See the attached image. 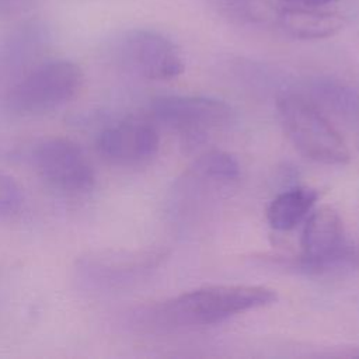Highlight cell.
I'll return each instance as SVG.
<instances>
[{"label": "cell", "mask_w": 359, "mask_h": 359, "mask_svg": "<svg viewBox=\"0 0 359 359\" xmlns=\"http://www.w3.org/2000/svg\"><path fill=\"white\" fill-rule=\"evenodd\" d=\"M154 121L192 139L226 123L231 108L222 100L199 95H163L150 104Z\"/></svg>", "instance_id": "obj_8"}, {"label": "cell", "mask_w": 359, "mask_h": 359, "mask_svg": "<svg viewBox=\"0 0 359 359\" xmlns=\"http://www.w3.org/2000/svg\"><path fill=\"white\" fill-rule=\"evenodd\" d=\"M118 60L129 72L147 80H171L184 72L177 45L153 29H130L116 43Z\"/></svg>", "instance_id": "obj_5"}, {"label": "cell", "mask_w": 359, "mask_h": 359, "mask_svg": "<svg viewBox=\"0 0 359 359\" xmlns=\"http://www.w3.org/2000/svg\"><path fill=\"white\" fill-rule=\"evenodd\" d=\"M27 161L48 187L60 194L80 196L95 187V171L84 150L67 137L49 136L31 142Z\"/></svg>", "instance_id": "obj_4"}, {"label": "cell", "mask_w": 359, "mask_h": 359, "mask_svg": "<svg viewBox=\"0 0 359 359\" xmlns=\"http://www.w3.org/2000/svg\"><path fill=\"white\" fill-rule=\"evenodd\" d=\"M318 191L309 187H294L276 195L266 208V222L278 231H289L299 226L318 201Z\"/></svg>", "instance_id": "obj_11"}, {"label": "cell", "mask_w": 359, "mask_h": 359, "mask_svg": "<svg viewBox=\"0 0 359 359\" xmlns=\"http://www.w3.org/2000/svg\"><path fill=\"white\" fill-rule=\"evenodd\" d=\"M302 261L310 269H330L355 257L344 222L331 206H320L306 217L302 238Z\"/></svg>", "instance_id": "obj_6"}, {"label": "cell", "mask_w": 359, "mask_h": 359, "mask_svg": "<svg viewBox=\"0 0 359 359\" xmlns=\"http://www.w3.org/2000/svg\"><path fill=\"white\" fill-rule=\"evenodd\" d=\"M196 170L215 180H236L240 175V165L237 160L220 150H212L196 160Z\"/></svg>", "instance_id": "obj_12"}, {"label": "cell", "mask_w": 359, "mask_h": 359, "mask_svg": "<svg viewBox=\"0 0 359 359\" xmlns=\"http://www.w3.org/2000/svg\"><path fill=\"white\" fill-rule=\"evenodd\" d=\"M144 257L116 250H91L76 258L73 279L88 293H105L130 283L144 268Z\"/></svg>", "instance_id": "obj_9"}, {"label": "cell", "mask_w": 359, "mask_h": 359, "mask_svg": "<svg viewBox=\"0 0 359 359\" xmlns=\"http://www.w3.org/2000/svg\"><path fill=\"white\" fill-rule=\"evenodd\" d=\"M278 24L290 35L302 39H323L335 35L344 27L338 13L320 7H292L279 11Z\"/></svg>", "instance_id": "obj_10"}, {"label": "cell", "mask_w": 359, "mask_h": 359, "mask_svg": "<svg viewBox=\"0 0 359 359\" xmlns=\"http://www.w3.org/2000/svg\"><path fill=\"white\" fill-rule=\"evenodd\" d=\"M292 7H323L325 4L334 3L335 0H280Z\"/></svg>", "instance_id": "obj_16"}, {"label": "cell", "mask_w": 359, "mask_h": 359, "mask_svg": "<svg viewBox=\"0 0 359 359\" xmlns=\"http://www.w3.org/2000/svg\"><path fill=\"white\" fill-rule=\"evenodd\" d=\"M273 289L259 285H209L135 316L136 323L167 325H213L237 314L276 302Z\"/></svg>", "instance_id": "obj_1"}, {"label": "cell", "mask_w": 359, "mask_h": 359, "mask_svg": "<svg viewBox=\"0 0 359 359\" xmlns=\"http://www.w3.org/2000/svg\"><path fill=\"white\" fill-rule=\"evenodd\" d=\"M223 7L229 15L251 22H265L271 18L278 21L279 15L268 0H223Z\"/></svg>", "instance_id": "obj_13"}, {"label": "cell", "mask_w": 359, "mask_h": 359, "mask_svg": "<svg viewBox=\"0 0 359 359\" xmlns=\"http://www.w3.org/2000/svg\"><path fill=\"white\" fill-rule=\"evenodd\" d=\"M276 109L283 132L304 157L327 165L351 160L346 142L313 102L286 94L278 98Z\"/></svg>", "instance_id": "obj_3"}, {"label": "cell", "mask_w": 359, "mask_h": 359, "mask_svg": "<svg viewBox=\"0 0 359 359\" xmlns=\"http://www.w3.org/2000/svg\"><path fill=\"white\" fill-rule=\"evenodd\" d=\"M31 143H27L15 137H0V161L27 160L28 149Z\"/></svg>", "instance_id": "obj_15"}, {"label": "cell", "mask_w": 359, "mask_h": 359, "mask_svg": "<svg viewBox=\"0 0 359 359\" xmlns=\"http://www.w3.org/2000/svg\"><path fill=\"white\" fill-rule=\"evenodd\" d=\"M24 206V191L18 181L0 170V222L11 220Z\"/></svg>", "instance_id": "obj_14"}, {"label": "cell", "mask_w": 359, "mask_h": 359, "mask_svg": "<svg viewBox=\"0 0 359 359\" xmlns=\"http://www.w3.org/2000/svg\"><path fill=\"white\" fill-rule=\"evenodd\" d=\"M83 86V72L69 59L35 63L7 91L3 105L14 115L38 116L70 102Z\"/></svg>", "instance_id": "obj_2"}, {"label": "cell", "mask_w": 359, "mask_h": 359, "mask_svg": "<svg viewBox=\"0 0 359 359\" xmlns=\"http://www.w3.org/2000/svg\"><path fill=\"white\" fill-rule=\"evenodd\" d=\"M160 147L157 128L140 118H125L105 126L95 139L104 161L118 167H139L151 161Z\"/></svg>", "instance_id": "obj_7"}]
</instances>
